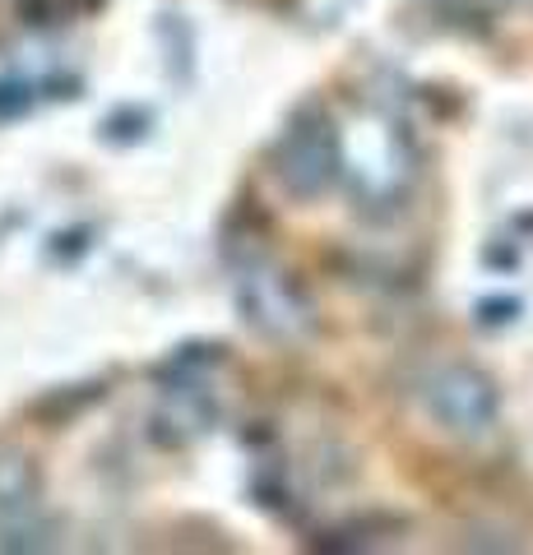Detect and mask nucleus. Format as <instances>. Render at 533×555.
<instances>
[{
  "label": "nucleus",
  "mask_w": 533,
  "mask_h": 555,
  "mask_svg": "<svg viewBox=\"0 0 533 555\" xmlns=\"http://www.w3.org/2000/svg\"><path fill=\"white\" fill-rule=\"evenodd\" d=\"M343 171V139L325 107H302L274 144V177L292 199L325 195Z\"/></svg>",
  "instance_id": "nucleus-1"
},
{
  "label": "nucleus",
  "mask_w": 533,
  "mask_h": 555,
  "mask_svg": "<svg viewBox=\"0 0 533 555\" xmlns=\"http://www.w3.org/2000/svg\"><path fill=\"white\" fill-rule=\"evenodd\" d=\"M33 500H38V477H33V467L20 459V454H5L0 459V518H20L33 509Z\"/></svg>",
  "instance_id": "nucleus-5"
},
{
  "label": "nucleus",
  "mask_w": 533,
  "mask_h": 555,
  "mask_svg": "<svg viewBox=\"0 0 533 555\" xmlns=\"http://www.w3.org/2000/svg\"><path fill=\"white\" fill-rule=\"evenodd\" d=\"M237 306L269 338H297L312 328V301H306V292L288 273L265 264V259H251L242 278H237Z\"/></svg>",
  "instance_id": "nucleus-2"
},
{
  "label": "nucleus",
  "mask_w": 533,
  "mask_h": 555,
  "mask_svg": "<svg viewBox=\"0 0 533 555\" xmlns=\"http://www.w3.org/2000/svg\"><path fill=\"white\" fill-rule=\"evenodd\" d=\"M214 385H210V375H204L191 357H181L177 361V375H172V385L163 389V408L153 422L163 426V440L172 444H186V440H195L204 436V430L214 426Z\"/></svg>",
  "instance_id": "nucleus-4"
},
{
  "label": "nucleus",
  "mask_w": 533,
  "mask_h": 555,
  "mask_svg": "<svg viewBox=\"0 0 533 555\" xmlns=\"http://www.w3.org/2000/svg\"><path fill=\"white\" fill-rule=\"evenodd\" d=\"M422 403L450 436H483L502 412V393H496V379L478 366H441L427 379Z\"/></svg>",
  "instance_id": "nucleus-3"
}]
</instances>
